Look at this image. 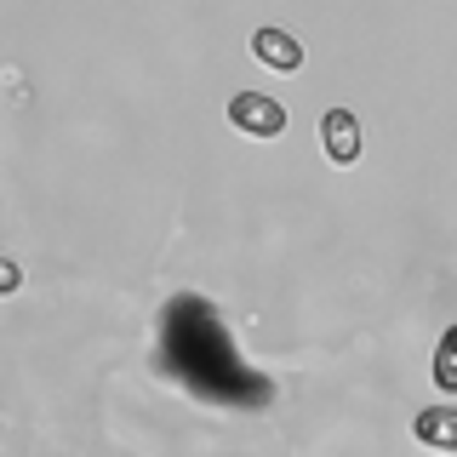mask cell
<instances>
[{
    "label": "cell",
    "instance_id": "cell-7",
    "mask_svg": "<svg viewBox=\"0 0 457 457\" xmlns=\"http://www.w3.org/2000/svg\"><path fill=\"white\" fill-rule=\"evenodd\" d=\"M18 286H23V269L12 263V257H0V297H6V292H18Z\"/></svg>",
    "mask_w": 457,
    "mask_h": 457
},
{
    "label": "cell",
    "instance_id": "cell-2",
    "mask_svg": "<svg viewBox=\"0 0 457 457\" xmlns=\"http://www.w3.org/2000/svg\"><path fill=\"white\" fill-rule=\"evenodd\" d=\"M228 126H235L240 137L269 143V137L286 132V109L269 92H235V97H228Z\"/></svg>",
    "mask_w": 457,
    "mask_h": 457
},
{
    "label": "cell",
    "instance_id": "cell-4",
    "mask_svg": "<svg viewBox=\"0 0 457 457\" xmlns=\"http://www.w3.org/2000/svg\"><path fill=\"white\" fill-rule=\"evenodd\" d=\"M252 57L263 69H275V75H297V69H303V46H297L286 29H275V23H263L252 35Z\"/></svg>",
    "mask_w": 457,
    "mask_h": 457
},
{
    "label": "cell",
    "instance_id": "cell-1",
    "mask_svg": "<svg viewBox=\"0 0 457 457\" xmlns=\"http://www.w3.org/2000/svg\"><path fill=\"white\" fill-rule=\"evenodd\" d=\"M154 361L166 366L171 383H183L189 395L212 400V406L263 411L275 400V383L240 361L223 314L206 297H171L161 309V349H154Z\"/></svg>",
    "mask_w": 457,
    "mask_h": 457
},
{
    "label": "cell",
    "instance_id": "cell-3",
    "mask_svg": "<svg viewBox=\"0 0 457 457\" xmlns=\"http://www.w3.org/2000/svg\"><path fill=\"white\" fill-rule=\"evenodd\" d=\"M320 149L332 154L337 166H354V161H361V149H366L361 120H354L349 109H326V114H320Z\"/></svg>",
    "mask_w": 457,
    "mask_h": 457
},
{
    "label": "cell",
    "instance_id": "cell-5",
    "mask_svg": "<svg viewBox=\"0 0 457 457\" xmlns=\"http://www.w3.org/2000/svg\"><path fill=\"white\" fill-rule=\"evenodd\" d=\"M411 435H418L428 452H457V406H423L418 418H411Z\"/></svg>",
    "mask_w": 457,
    "mask_h": 457
},
{
    "label": "cell",
    "instance_id": "cell-6",
    "mask_svg": "<svg viewBox=\"0 0 457 457\" xmlns=\"http://www.w3.org/2000/svg\"><path fill=\"white\" fill-rule=\"evenodd\" d=\"M435 383L440 395H457V326L440 332V349H435Z\"/></svg>",
    "mask_w": 457,
    "mask_h": 457
}]
</instances>
